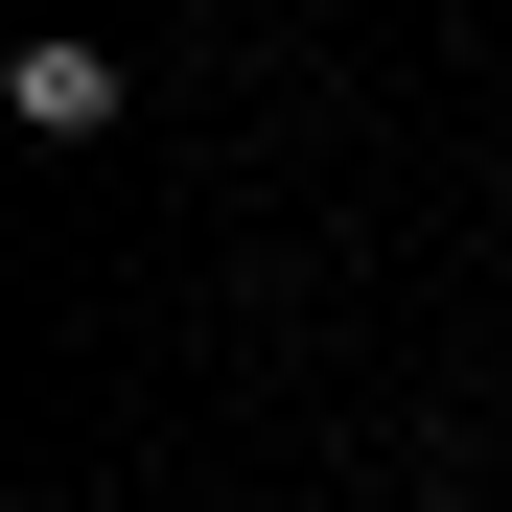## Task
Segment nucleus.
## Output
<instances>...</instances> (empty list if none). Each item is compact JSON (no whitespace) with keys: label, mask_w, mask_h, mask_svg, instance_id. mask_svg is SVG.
Wrapping results in <instances>:
<instances>
[{"label":"nucleus","mask_w":512,"mask_h":512,"mask_svg":"<svg viewBox=\"0 0 512 512\" xmlns=\"http://www.w3.org/2000/svg\"><path fill=\"white\" fill-rule=\"evenodd\" d=\"M0 117H24V140H117V117H140V70H117L94 24H24V47H0Z\"/></svg>","instance_id":"nucleus-1"}]
</instances>
